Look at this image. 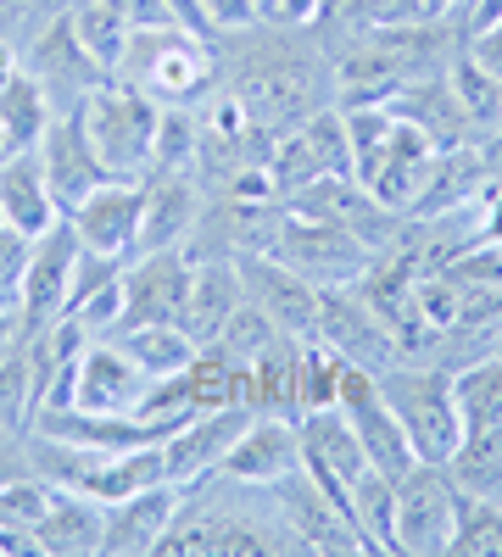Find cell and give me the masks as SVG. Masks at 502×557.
Wrapping results in <instances>:
<instances>
[{"mask_svg":"<svg viewBox=\"0 0 502 557\" xmlns=\"http://www.w3.org/2000/svg\"><path fill=\"white\" fill-rule=\"evenodd\" d=\"M218 78L252 107L268 134H291L313 112L335 107V57L313 28H235L218 34Z\"/></svg>","mask_w":502,"mask_h":557,"instance_id":"6da1fadb","label":"cell"},{"mask_svg":"<svg viewBox=\"0 0 502 557\" xmlns=\"http://www.w3.org/2000/svg\"><path fill=\"white\" fill-rule=\"evenodd\" d=\"M346 112V134H352V173L375 201H385L391 212H414L425 184L436 173V139L407 123L391 107H341Z\"/></svg>","mask_w":502,"mask_h":557,"instance_id":"7a4b0ae2","label":"cell"},{"mask_svg":"<svg viewBox=\"0 0 502 557\" xmlns=\"http://www.w3.org/2000/svg\"><path fill=\"white\" fill-rule=\"evenodd\" d=\"M28 446V469L57 485V491H78L89 502H118L128 491L162 485V446H134V451H107V446H73L57 435H23Z\"/></svg>","mask_w":502,"mask_h":557,"instance_id":"3957f363","label":"cell"},{"mask_svg":"<svg viewBox=\"0 0 502 557\" xmlns=\"http://www.w3.org/2000/svg\"><path fill=\"white\" fill-rule=\"evenodd\" d=\"M112 78L146 89V96L162 101V107H191L201 89H212V78H218V45L196 39L191 28H179V23L134 28L118 67H112Z\"/></svg>","mask_w":502,"mask_h":557,"instance_id":"277c9868","label":"cell"},{"mask_svg":"<svg viewBox=\"0 0 502 557\" xmlns=\"http://www.w3.org/2000/svg\"><path fill=\"white\" fill-rule=\"evenodd\" d=\"M380 374V396L396 412V424L414 441L419 462H446L452 446L464 441V407H458V385H452V368L441 362H385Z\"/></svg>","mask_w":502,"mask_h":557,"instance_id":"5b68a950","label":"cell"},{"mask_svg":"<svg viewBox=\"0 0 502 557\" xmlns=\"http://www.w3.org/2000/svg\"><path fill=\"white\" fill-rule=\"evenodd\" d=\"M162 101H151L146 89H134L123 78H107L101 89L84 96V128L96 146L107 178H151V146H157Z\"/></svg>","mask_w":502,"mask_h":557,"instance_id":"8992f818","label":"cell"},{"mask_svg":"<svg viewBox=\"0 0 502 557\" xmlns=\"http://www.w3.org/2000/svg\"><path fill=\"white\" fill-rule=\"evenodd\" d=\"M268 257H280L285 268H296L302 278H313L318 290L357 285L363 268L375 262V251L363 246L346 223H335V218H291V212H285L280 240H273Z\"/></svg>","mask_w":502,"mask_h":557,"instance_id":"52a82bcc","label":"cell"},{"mask_svg":"<svg viewBox=\"0 0 502 557\" xmlns=\"http://www.w3.org/2000/svg\"><path fill=\"white\" fill-rule=\"evenodd\" d=\"M458 485H452L446 462H414L396 480V552L407 557H430L452 546V530H458Z\"/></svg>","mask_w":502,"mask_h":557,"instance_id":"ba28073f","label":"cell"},{"mask_svg":"<svg viewBox=\"0 0 502 557\" xmlns=\"http://www.w3.org/2000/svg\"><path fill=\"white\" fill-rule=\"evenodd\" d=\"M268 173H273V190H280V201L291 190H302V184L313 178H357L352 173V134H346V112L341 107H325V112H313L307 123H296L291 134L273 139V151H268Z\"/></svg>","mask_w":502,"mask_h":557,"instance_id":"9c48e42d","label":"cell"},{"mask_svg":"<svg viewBox=\"0 0 502 557\" xmlns=\"http://www.w3.org/2000/svg\"><path fill=\"white\" fill-rule=\"evenodd\" d=\"M335 407L352 418V430H357L363 451H369V462H375L380 474L402 480V474L419 462L414 441H407V430L396 424V412H391V407H385V396H380V374H375V368H363V362H341Z\"/></svg>","mask_w":502,"mask_h":557,"instance_id":"30bf717a","label":"cell"},{"mask_svg":"<svg viewBox=\"0 0 502 557\" xmlns=\"http://www.w3.org/2000/svg\"><path fill=\"white\" fill-rule=\"evenodd\" d=\"M252 418H257V412H252L246 401L201 407L196 418H185V424L162 441V474H168L173 485H185V491H196L201 480H218L223 457H230V446L246 435Z\"/></svg>","mask_w":502,"mask_h":557,"instance_id":"8fae6325","label":"cell"},{"mask_svg":"<svg viewBox=\"0 0 502 557\" xmlns=\"http://www.w3.org/2000/svg\"><path fill=\"white\" fill-rule=\"evenodd\" d=\"M23 67L45 84V96H51L57 112H62V107H84L89 89H101V84L112 78L96 57L84 51V39H78L68 7H57L51 23H45V28L23 45Z\"/></svg>","mask_w":502,"mask_h":557,"instance_id":"7c38bea8","label":"cell"},{"mask_svg":"<svg viewBox=\"0 0 502 557\" xmlns=\"http://www.w3.org/2000/svg\"><path fill=\"white\" fill-rule=\"evenodd\" d=\"M313 341L335 346L346 362H363V368H385L402 357V341L396 330L375 312V301L363 296L357 285H330L318 290V323H313Z\"/></svg>","mask_w":502,"mask_h":557,"instance_id":"4fadbf2b","label":"cell"},{"mask_svg":"<svg viewBox=\"0 0 502 557\" xmlns=\"http://www.w3.org/2000/svg\"><path fill=\"white\" fill-rule=\"evenodd\" d=\"M302 469H307V480L346 513V507H352V480H357L363 469H375V462H369V451H363L352 418H346L341 407H313V412H302ZM346 519H352V513H346Z\"/></svg>","mask_w":502,"mask_h":557,"instance_id":"5bb4252c","label":"cell"},{"mask_svg":"<svg viewBox=\"0 0 502 557\" xmlns=\"http://www.w3.org/2000/svg\"><path fill=\"white\" fill-rule=\"evenodd\" d=\"M291 474H302V418H273V412L252 418L218 469V480L235 491H268Z\"/></svg>","mask_w":502,"mask_h":557,"instance_id":"9a60e30c","label":"cell"},{"mask_svg":"<svg viewBox=\"0 0 502 557\" xmlns=\"http://www.w3.org/2000/svg\"><path fill=\"white\" fill-rule=\"evenodd\" d=\"M78 251H84V240H78L73 218H57L45 235L28 240V268H23V285H17V307L28 318V335L68 312V285H73Z\"/></svg>","mask_w":502,"mask_h":557,"instance_id":"2e32d148","label":"cell"},{"mask_svg":"<svg viewBox=\"0 0 502 557\" xmlns=\"http://www.w3.org/2000/svg\"><path fill=\"white\" fill-rule=\"evenodd\" d=\"M191 273H196L191 246L128 257L123 262V323H179ZM123 323H118V330H123Z\"/></svg>","mask_w":502,"mask_h":557,"instance_id":"e0dca14e","label":"cell"},{"mask_svg":"<svg viewBox=\"0 0 502 557\" xmlns=\"http://www.w3.org/2000/svg\"><path fill=\"white\" fill-rule=\"evenodd\" d=\"M140 207H146V184L140 178H101L68 218L78 228V240L101 257H134L140 251Z\"/></svg>","mask_w":502,"mask_h":557,"instance_id":"ac0fdd59","label":"cell"},{"mask_svg":"<svg viewBox=\"0 0 502 557\" xmlns=\"http://www.w3.org/2000/svg\"><path fill=\"white\" fill-rule=\"evenodd\" d=\"M235 268H241L246 301H257L285 335L313 341V323H318V285L313 278H302L296 268H285L280 257H268V251H241Z\"/></svg>","mask_w":502,"mask_h":557,"instance_id":"d6986e66","label":"cell"},{"mask_svg":"<svg viewBox=\"0 0 502 557\" xmlns=\"http://www.w3.org/2000/svg\"><path fill=\"white\" fill-rule=\"evenodd\" d=\"M34 151H39V168H45V178H51V190H57L62 212H73V207L107 178L96 146H89L84 107H62L51 123H45V134H39Z\"/></svg>","mask_w":502,"mask_h":557,"instance_id":"ffe728a7","label":"cell"},{"mask_svg":"<svg viewBox=\"0 0 502 557\" xmlns=\"http://www.w3.org/2000/svg\"><path fill=\"white\" fill-rule=\"evenodd\" d=\"M151 391V374L134 362L112 335L107 341H89L78 357V374H73V401L68 407H89V412H134Z\"/></svg>","mask_w":502,"mask_h":557,"instance_id":"44dd1931","label":"cell"},{"mask_svg":"<svg viewBox=\"0 0 502 557\" xmlns=\"http://www.w3.org/2000/svg\"><path fill=\"white\" fill-rule=\"evenodd\" d=\"M179 507H185V485H146V491H128L118 502H107V535H101V552L112 557H140V552H157L162 535L173 530Z\"/></svg>","mask_w":502,"mask_h":557,"instance_id":"7402d4cb","label":"cell"},{"mask_svg":"<svg viewBox=\"0 0 502 557\" xmlns=\"http://www.w3.org/2000/svg\"><path fill=\"white\" fill-rule=\"evenodd\" d=\"M201 212H207V201H201L196 173H151L146 178V207H140V251L191 246Z\"/></svg>","mask_w":502,"mask_h":557,"instance_id":"603a6c76","label":"cell"},{"mask_svg":"<svg viewBox=\"0 0 502 557\" xmlns=\"http://www.w3.org/2000/svg\"><path fill=\"white\" fill-rule=\"evenodd\" d=\"M241 301H246V285H241L235 257H196L191 290H185V312H179V330H185L196 346H212L223 335V323L235 318Z\"/></svg>","mask_w":502,"mask_h":557,"instance_id":"cb8c5ba5","label":"cell"},{"mask_svg":"<svg viewBox=\"0 0 502 557\" xmlns=\"http://www.w3.org/2000/svg\"><path fill=\"white\" fill-rule=\"evenodd\" d=\"M34 435H57L73 446H107V451H134V446H162V430L140 424L134 412H89V407H39ZM23 430V435H28Z\"/></svg>","mask_w":502,"mask_h":557,"instance_id":"d4e9b609","label":"cell"},{"mask_svg":"<svg viewBox=\"0 0 502 557\" xmlns=\"http://www.w3.org/2000/svg\"><path fill=\"white\" fill-rule=\"evenodd\" d=\"M62 212L57 190H51V178H45L39 168V151H12L7 162H0V223H12L17 235H45Z\"/></svg>","mask_w":502,"mask_h":557,"instance_id":"484cf974","label":"cell"},{"mask_svg":"<svg viewBox=\"0 0 502 557\" xmlns=\"http://www.w3.org/2000/svg\"><path fill=\"white\" fill-rule=\"evenodd\" d=\"M107 535V502H89L78 491H51V507L45 519L34 524V552H51V557H84V552H101Z\"/></svg>","mask_w":502,"mask_h":557,"instance_id":"4316f807","label":"cell"},{"mask_svg":"<svg viewBox=\"0 0 502 557\" xmlns=\"http://www.w3.org/2000/svg\"><path fill=\"white\" fill-rule=\"evenodd\" d=\"M446 474H452V485H458V496L502 502V424L464 430V441L446 457Z\"/></svg>","mask_w":502,"mask_h":557,"instance_id":"83f0119b","label":"cell"},{"mask_svg":"<svg viewBox=\"0 0 502 557\" xmlns=\"http://www.w3.org/2000/svg\"><path fill=\"white\" fill-rule=\"evenodd\" d=\"M446 89L458 96V107H464L475 139H480V146H491L497 128H502V78H497L491 67H480L464 45H458V51H452V62H446Z\"/></svg>","mask_w":502,"mask_h":557,"instance_id":"f1b7e54d","label":"cell"},{"mask_svg":"<svg viewBox=\"0 0 502 557\" xmlns=\"http://www.w3.org/2000/svg\"><path fill=\"white\" fill-rule=\"evenodd\" d=\"M352 530L363 535V552H396V480L380 469H363L352 480Z\"/></svg>","mask_w":502,"mask_h":557,"instance_id":"f546056e","label":"cell"},{"mask_svg":"<svg viewBox=\"0 0 502 557\" xmlns=\"http://www.w3.org/2000/svg\"><path fill=\"white\" fill-rule=\"evenodd\" d=\"M51 117H57V107L28 67L12 84H0V139H7V151H34Z\"/></svg>","mask_w":502,"mask_h":557,"instance_id":"4dcf8cb0","label":"cell"},{"mask_svg":"<svg viewBox=\"0 0 502 557\" xmlns=\"http://www.w3.org/2000/svg\"><path fill=\"white\" fill-rule=\"evenodd\" d=\"M112 341L146 368L151 380H168V374H185L191 357H196V341L179 330V323H123L112 330Z\"/></svg>","mask_w":502,"mask_h":557,"instance_id":"1f68e13d","label":"cell"},{"mask_svg":"<svg viewBox=\"0 0 502 557\" xmlns=\"http://www.w3.org/2000/svg\"><path fill=\"white\" fill-rule=\"evenodd\" d=\"M51 491H57V485H45L34 469L0 485V541H7L12 552H28V546H34L28 535H34V524L45 519V507H51Z\"/></svg>","mask_w":502,"mask_h":557,"instance_id":"d6a6232c","label":"cell"},{"mask_svg":"<svg viewBox=\"0 0 502 557\" xmlns=\"http://www.w3.org/2000/svg\"><path fill=\"white\" fill-rule=\"evenodd\" d=\"M458 407H464V430H480V424H502V351H486L475 362H464L458 374Z\"/></svg>","mask_w":502,"mask_h":557,"instance_id":"836d02e7","label":"cell"},{"mask_svg":"<svg viewBox=\"0 0 502 557\" xmlns=\"http://www.w3.org/2000/svg\"><path fill=\"white\" fill-rule=\"evenodd\" d=\"M68 17H73V28H78V39H84V51L112 73L118 57H123V45H128V34H134L128 17L112 12L107 0H68Z\"/></svg>","mask_w":502,"mask_h":557,"instance_id":"e575fe53","label":"cell"},{"mask_svg":"<svg viewBox=\"0 0 502 557\" xmlns=\"http://www.w3.org/2000/svg\"><path fill=\"white\" fill-rule=\"evenodd\" d=\"M196 162H201V117L191 107H162L151 173H196Z\"/></svg>","mask_w":502,"mask_h":557,"instance_id":"d590c367","label":"cell"},{"mask_svg":"<svg viewBox=\"0 0 502 557\" xmlns=\"http://www.w3.org/2000/svg\"><path fill=\"white\" fill-rule=\"evenodd\" d=\"M280 341H291V335L280 330V323H273V318H268L257 301H241V307H235V318L223 323V335H218L212 346L230 351V362H235V368H252L262 351H273Z\"/></svg>","mask_w":502,"mask_h":557,"instance_id":"8d00e7d4","label":"cell"},{"mask_svg":"<svg viewBox=\"0 0 502 557\" xmlns=\"http://www.w3.org/2000/svg\"><path fill=\"white\" fill-rule=\"evenodd\" d=\"M446 552H458V557H502V502L464 496L458 530H452V546Z\"/></svg>","mask_w":502,"mask_h":557,"instance_id":"74e56055","label":"cell"},{"mask_svg":"<svg viewBox=\"0 0 502 557\" xmlns=\"http://www.w3.org/2000/svg\"><path fill=\"white\" fill-rule=\"evenodd\" d=\"M34 412H39V401H34V380H28V351H12L0 362V430L23 435L34 424Z\"/></svg>","mask_w":502,"mask_h":557,"instance_id":"f35d334b","label":"cell"},{"mask_svg":"<svg viewBox=\"0 0 502 557\" xmlns=\"http://www.w3.org/2000/svg\"><path fill=\"white\" fill-rule=\"evenodd\" d=\"M341 351L325 341H302V412L335 407V380H341Z\"/></svg>","mask_w":502,"mask_h":557,"instance_id":"ab89813d","label":"cell"},{"mask_svg":"<svg viewBox=\"0 0 502 557\" xmlns=\"http://www.w3.org/2000/svg\"><path fill=\"white\" fill-rule=\"evenodd\" d=\"M23 268H28V235H17L12 223H0V307L17 301Z\"/></svg>","mask_w":502,"mask_h":557,"instance_id":"60d3db41","label":"cell"},{"mask_svg":"<svg viewBox=\"0 0 502 557\" xmlns=\"http://www.w3.org/2000/svg\"><path fill=\"white\" fill-rule=\"evenodd\" d=\"M325 0H257V23L268 28H313Z\"/></svg>","mask_w":502,"mask_h":557,"instance_id":"b9f144b4","label":"cell"},{"mask_svg":"<svg viewBox=\"0 0 502 557\" xmlns=\"http://www.w3.org/2000/svg\"><path fill=\"white\" fill-rule=\"evenodd\" d=\"M201 12H207V28H212V39H218V34L252 28V23H257V0H201Z\"/></svg>","mask_w":502,"mask_h":557,"instance_id":"7bdbcfd3","label":"cell"},{"mask_svg":"<svg viewBox=\"0 0 502 557\" xmlns=\"http://www.w3.org/2000/svg\"><path fill=\"white\" fill-rule=\"evenodd\" d=\"M112 12H123L128 17V28H157V23H173V12H168V0H107Z\"/></svg>","mask_w":502,"mask_h":557,"instance_id":"ee69618b","label":"cell"},{"mask_svg":"<svg viewBox=\"0 0 502 557\" xmlns=\"http://www.w3.org/2000/svg\"><path fill=\"white\" fill-rule=\"evenodd\" d=\"M23 346H28V318H23L17 301H7L0 307V362H7L12 351H23Z\"/></svg>","mask_w":502,"mask_h":557,"instance_id":"f6af8a7d","label":"cell"},{"mask_svg":"<svg viewBox=\"0 0 502 557\" xmlns=\"http://www.w3.org/2000/svg\"><path fill=\"white\" fill-rule=\"evenodd\" d=\"M464 51H469V57H475L480 67H491V73L502 78V17H497L491 28H480V34H475V39L464 45Z\"/></svg>","mask_w":502,"mask_h":557,"instance_id":"bcb514c9","label":"cell"},{"mask_svg":"<svg viewBox=\"0 0 502 557\" xmlns=\"http://www.w3.org/2000/svg\"><path fill=\"white\" fill-rule=\"evenodd\" d=\"M23 73V45L17 39H0V84H12Z\"/></svg>","mask_w":502,"mask_h":557,"instance_id":"7dc6e473","label":"cell"},{"mask_svg":"<svg viewBox=\"0 0 502 557\" xmlns=\"http://www.w3.org/2000/svg\"><path fill=\"white\" fill-rule=\"evenodd\" d=\"M452 7H458V0H419V12H425V17H446Z\"/></svg>","mask_w":502,"mask_h":557,"instance_id":"c3c4849f","label":"cell"},{"mask_svg":"<svg viewBox=\"0 0 502 557\" xmlns=\"http://www.w3.org/2000/svg\"><path fill=\"white\" fill-rule=\"evenodd\" d=\"M7 157H12V151H7V139H0V162H7Z\"/></svg>","mask_w":502,"mask_h":557,"instance_id":"681fc988","label":"cell"}]
</instances>
